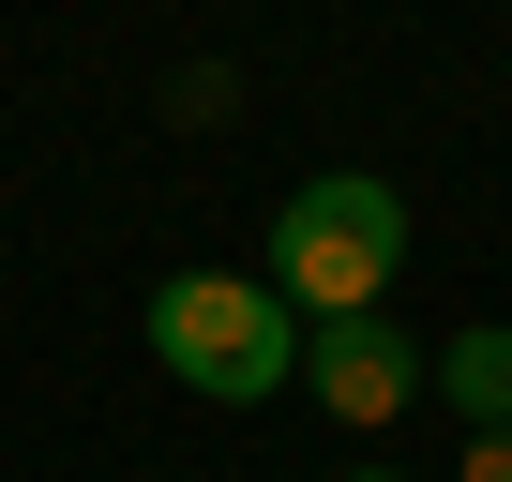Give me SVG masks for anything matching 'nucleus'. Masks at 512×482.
Listing matches in <instances>:
<instances>
[{
	"label": "nucleus",
	"instance_id": "7ed1b4c3",
	"mask_svg": "<svg viewBox=\"0 0 512 482\" xmlns=\"http://www.w3.org/2000/svg\"><path fill=\"white\" fill-rule=\"evenodd\" d=\"M422 362H437V347H407L392 302H377V317H302V392H317L347 437H392V422L422 407Z\"/></svg>",
	"mask_w": 512,
	"mask_h": 482
},
{
	"label": "nucleus",
	"instance_id": "39448f33",
	"mask_svg": "<svg viewBox=\"0 0 512 482\" xmlns=\"http://www.w3.org/2000/svg\"><path fill=\"white\" fill-rule=\"evenodd\" d=\"M452 482H512V422H497V437H467V467H452Z\"/></svg>",
	"mask_w": 512,
	"mask_h": 482
},
{
	"label": "nucleus",
	"instance_id": "f257e3e1",
	"mask_svg": "<svg viewBox=\"0 0 512 482\" xmlns=\"http://www.w3.org/2000/svg\"><path fill=\"white\" fill-rule=\"evenodd\" d=\"M151 362L196 407H272V392H302V317H287L272 272H166L151 287Z\"/></svg>",
	"mask_w": 512,
	"mask_h": 482
},
{
	"label": "nucleus",
	"instance_id": "423d86ee",
	"mask_svg": "<svg viewBox=\"0 0 512 482\" xmlns=\"http://www.w3.org/2000/svg\"><path fill=\"white\" fill-rule=\"evenodd\" d=\"M347 482H407V467H347Z\"/></svg>",
	"mask_w": 512,
	"mask_h": 482
},
{
	"label": "nucleus",
	"instance_id": "20e7f679",
	"mask_svg": "<svg viewBox=\"0 0 512 482\" xmlns=\"http://www.w3.org/2000/svg\"><path fill=\"white\" fill-rule=\"evenodd\" d=\"M422 392H437L467 437H497V422H512V332H497V317H482V332H452V347L422 362Z\"/></svg>",
	"mask_w": 512,
	"mask_h": 482
},
{
	"label": "nucleus",
	"instance_id": "f03ea898",
	"mask_svg": "<svg viewBox=\"0 0 512 482\" xmlns=\"http://www.w3.org/2000/svg\"><path fill=\"white\" fill-rule=\"evenodd\" d=\"M287 287V317H377L392 272H407V196L377 166H317L287 211H272V257H256Z\"/></svg>",
	"mask_w": 512,
	"mask_h": 482
}]
</instances>
